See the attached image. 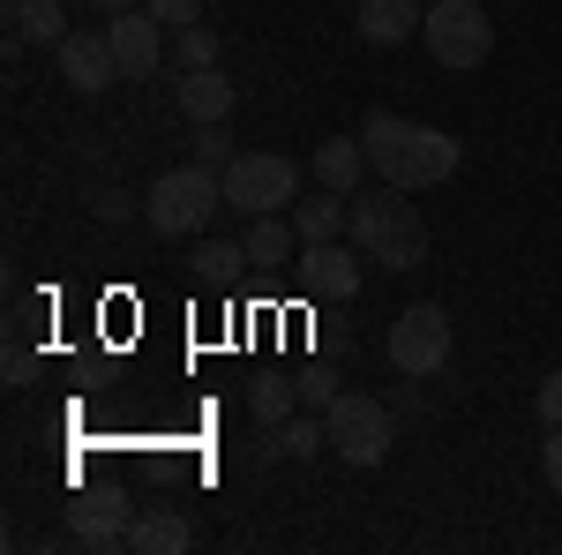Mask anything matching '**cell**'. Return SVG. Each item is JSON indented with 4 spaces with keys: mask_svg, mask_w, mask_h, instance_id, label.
<instances>
[{
    "mask_svg": "<svg viewBox=\"0 0 562 555\" xmlns=\"http://www.w3.org/2000/svg\"><path fill=\"white\" fill-rule=\"evenodd\" d=\"M360 143H368V166L383 173L390 188H405V196L442 188L450 173L465 166V151H458L450 135L428 129V121H405V113H368V121H360Z\"/></svg>",
    "mask_w": 562,
    "mask_h": 555,
    "instance_id": "6da1fadb",
    "label": "cell"
},
{
    "mask_svg": "<svg viewBox=\"0 0 562 555\" xmlns=\"http://www.w3.org/2000/svg\"><path fill=\"white\" fill-rule=\"evenodd\" d=\"M352 248L383 270H420L428 263V218L405 203V188H375V196H352Z\"/></svg>",
    "mask_w": 562,
    "mask_h": 555,
    "instance_id": "7a4b0ae2",
    "label": "cell"
},
{
    "mask_svg": "<svg viewBox=\"0 0 562 555\" xmlns=\"http://www.w3.org/2000/svg\"><path fill=\"white\" fill-rule=\"evenodd\" d=\"M225 211V173L211 166H166L150 180V196H143V218H150V233H166V241H195L211 218Z\"/></svg>",
    "mask_w": 562,
    "mask_h": 555,
    "instance_id": "3957f363",
    "label": "cell"
},
{
    "mask_svg": "<svg viewBox=\"0 0 562 555\" xmlns=\"http://www.w3.org/2000/svg\"><path fill=\"white\" fill-rule=\"evenodd\" d=\"M301 203V166L293 158H278V151H240L233 166H225V211L240 218H278Z\"/></svg>",
    "mask_w": 562,
    "mask_h": 555,
    "instance_id": "277c9868",
    "label": "cell"
},
{
    "mask_svg": "<svg viewBox=\"0 0 562 555\" xmlns=\"http://www.w3.org/2000/svg\"><path fill=\"white\" fill-rule=\"evenodd\" d=\"M323 428H330V451L346 466H383L390 443H397V421H390L383 398H360V390H338L323 406Z\"/></svg>",
    "mask_w": 562,
    "mask_h": 555,
    "instance_id": "5b68a950",
    "label": "cell"
},
{
    "mask_svg": "<svg viewBox=\"0 0 562 555\" xmlns=\"http://www.w3.org/2000/svg\"><path fill=\"white\" fill-rule=\"evenodd\" d=\"M420 38H428V53L442 68H480V60L495 53V15H487L480 0H435Z\"/></svg>",
    "mask_w": 562,
    "mask_h": 555,
    "instance_id": "8992f818",
    "label": "cell"
},
{
    "mask_svg": "<svg viewBox=\"0 0 562 555\" xmlns=\"http://www.w3.org/2000/svg\"><path fill=\"white\" fill-rule=\"evenodd\" d=\"M383 353H390L397 376H442V368H450V315H442L435 300H413V308L390 323Z\"/></svg>",
    "mask_w": 562,
    "mask_h": 555,
    "instance_id": "52a82bcc",
    "label": "cell"
},
{
    "mask_svg": "<svg viewBox=\"0 0 562 555\" xmlns=\"http://www.w3.org/2000/svg\"><path fill=\"white\" fill-rule=\"evenodd\" d=\"M360 248H338V241H301L293 256V278H301L307 300H352L360 293Z\"/></svg>",
    "mask_w": 562,
    "mask_h": 555,
    "instance_id": "ba28073f",
    "label": "cell"
},
{
    "mask_svg": "<svg viewBox=\"0 0 562 555\" xmlns=\"http://www.w3.org/2000/svg\"><path fill=\"white\" fill-rule=\"evenodd\" d=\"M105 45L121 60V84H150L158 76V53H166V23L150 8H128V15H105Z\"/></svg>",
    "mask_w": 562,
    "mask_h": 555,
    "instance_id": "9c48e42d",
    "label": "cell"
},
{
    "mask_svg": "<svg viewBox=\"0 0 562 555\" xmlns=\"http://www.w3.org/2000/svg\"><path fill=\"white\" fill-rule=\"evenodd\" d=\"M53 68H60V84L76 90V98H98V90L121 84V60H113L105 31H68V38L53 45Z\"/></svg>",
    "mask_w": 562,
    "mask_h": 555,
    "instance_id": "30bf717a",
    "label": "cell"
},
{
    "mask_svg": "<svg viewBox=\"0 0 562 555\" xmlns=\"http://www.w3.org/2000/svg\"><path fill=\"white\" fill-rule=\"evenodd\" d=\"M128 525H135V511L121 496H76L68 503V541L76 548H128Z\"/></svg>",
    "mask_w": 562,
    "mask_h": 555,
    "instance_id": "8fae6325",
    "label": "cell"
},
{
    "mask_svg": "<svg viewBox=\"0 0 562 555\" xmlns=\"http://www.w3.org/2000/svg\"><path fill=\"white\" fill-rule=\"evenodd\" d=\"M180 113H188V129H203V121H225L233 113V84H225V68H188L173 84Z\"/></svg>",
    "mask_w": 562,
    "mask_h": 555,
    "instance_id": "7c38bea8",
    "label": "cell"
},
{
    "mask_svg": "<svg viewBox=\"0 0 562 555\" xmlns=\"http://www.w3.org/2000/svg\"><path fill=\"white\" fill-rule=\"evenodd\" d=\"M352 23H360V38H368V45H405L420 23H428V8H420V0H360Z\"/></svg>",
    "mask_w": 562,
    "mask_h": 555,
    "instance_id": "4fadbf2b",
    "label": "cell"
},
{
    "mask_svg": "<svg viewBox=\"0 0 562 555\" xmlns=\"http://www.w3.org/2000/svg\"><path fill=\"white\" fill-rule=\"evenodd\" d=\"M248 270H285V263L301 256V233H293V211H278V218H248Z\"/></svg>",
    "mask_w": 562,
    "mask_h": 555,
    "instance_id": "5bb4252c",
    "label": "cell"
},
{
    "mask_svg": "<svg viewBox=\"0 0 562 555\" xmlns=\"http://www.w3.org/2000/svg\"><path fill=\"white\" fill-rule=\"evenodd\" d=\"M360 173H375L360 135H330V143L315 151V180H323V188H338V196H352V188H360Z\"/></svg>",
    "mask_w": 562,
    "mask_h": 555,
    "instance_id": "9a60e30c",
    "label": "cell"
},
{
    "mask_svg": "<svg viewBox=\"0 0 562 555\" xmlns=\"http://www.w3.org/2000/svg\"><path fill=\"white\" fill-rule=\"evenodd\" d=\"M195 541V525L180 511H135V525H128V548L135 555H180Z\"/></svg>",
    "mask_w": 562,
    "mask_h": 555,
    "instance_id": "2e32d148",
    "label": "cell"
},
{
    "mask_svg": "<svg viewBox=\"0 0 562 555\" xmlns=\"http://www.w3.org/2000/svg\"><path fill=\"white\" fill-rule=\"evenodd\" d=\"M346 225H352V196H338V188H323V196L293 203V233H301V241H338Z\"/></svg>",
    "mask_w": 562,
    "mask_h": 555,
    "instance_id": "e0dca14e",
    "label": "cell"
},
{
    "mask_svg": "<svg viewBox=\"0 0 562 555\" xmlns=\"http://www.w3.org/2000/svg\"><path fill=\"white\" fill-rule=\"evenodd\" d=\"M8 31L31 45H60L68 38V8L60 0H8Z\"/></svg>",
    "mask_w": 562,
    "mask_h": 555,
    "instance_id": "ac0fdd59",
    "label": "cell"
},
{
    "mask_svg": "<svg viewBox=\"0 0 562 555\" xmlns=\"http://www.w3.org/2000/svg\"><path fill=\"white\" fill-rule=\"evenodd\" d=\"M293 398H301V384H285V376H256V384H248V413H256L262 428H285V421H293Z\"/></svg>",
    "mask_w": 562,
    "mask_h": 555,
    "instance_id": "d6986e66",
    "label": "cell"
},
{
    "mask_svg": "<svg viewBox=\"0 0 562 555\" xmlns=\"http://www.w3.org/2000/svg\"><path fill=\"white\" fill-rule=\"evenodd\" d=\"M270 451H285V458H315V451H330V428L293 413L285 428H270Z\"/></svg>",
    "mask_w": 562,
    "mask_h": 555,
    "instance_id": "ffe728a7",
    "label": "cell"
},
{
    "mask_svg": "<svg viewBox=\"0 0 562 555\" xmlns=\"http://www.w3.org/2000/svg\"><path fill=\"white\" fill-rule=\"evenodd\" d=\"M188 158H195V166H211V173H225L240 151H225V121H203V129L188 135Z\"/></svg>",
    "mask_w": 562,
    "mask_h": 555,
    "instance_id": "44dd1931",
    "label": "cell"
},
{
    "mask_svg": "<svg viewBox=\"0 0 562 555\" xmlns=\"http://www.w3.org/2000/svg\"><path fill=\"white\" fill-rule=\"evenodd\" d=\"M173 38H180V76H188V68H217V31L211 23H188Z\"/></svg>",
    "mask_w": 562,
    "mask_h": 555,
    "instance_id": "7402d4cb",
    "label": "cell"
},
{
    "mask_svg": "<svg viewBox=\"0 0 562 555\" xmlns=\"http://www.w3.org/2000/svg\"><path fill=\"white\" fill-rule=\"evenodd\" d=\"M240 263H248L240 241H203V248H195V270H203V278H233Z\"/></svg>",
    "mask_w": 562,
    "mask_h": 555,
    "instance_id": "603a6c76",
    "label": "cell"
},
{
    "mask_svg": "<svg viewBox=\"0 0 562 555\" xmlns=\"http://www.w3.org/2000/svg\"><path fill=\"white\" fill-rule=\"evenodd\" d=\"M166 31H188V23H203V0H143Z\"/></svg>",
    "mask_w": 562,
    "mask_h": 555,
    "instance_id": "cb8c5ba5",
    "label": "cell"
},
{
    "mask_svg": "<svg viewBox=\"0 0 562 555\" xmlns=\"http://www.w3.org/2000/svg\"><path fill=\"white\" fill-rule=\"evenodd\" d=\"M532 413H540V428H562V368L540 384V398H532Z\"/></svg>",
    "mask_w": 562,
    "mask_h": 555,
    "instance_id": "d4e9b609",
    "label": "cell"
},
{
    "mask_svg": "<svg viewBox=\"0 0 562 555\" xmlns=\"http://www.w3.org/2000/svg\"><path fill=\"white\" fill-rule=\"evenodd\" d=\"M540 473H548V488L562 496V428H548V443H540Z\"/></svg>",
    "mask_w": 562,
    "mask_h": 555,
    "instance_id": "484cf974",
    "label": "cell"
},
{
    "mask_svg": "<svg viewBox=\"0 0 562 555\" xmlns=\"http://www.w3.org/2000/svg\"><path fill=\"white\" fill-rule=\"evenodd\" d=\"M98 218H105V225H121V218H135V196H121V188H105V196H98Z\"/></svg>",
    "mask_w": 562,
    "mask_h": 555,
    "instance_id": "4316f807",
    "label": "cell"
},
{
    "mask_svg": "<svg viewBox=\"0 0 562 555\" xmlns=\"http://www.w3.org/2000/svg\"><path fill=\"white\" fill-rule=\"evenodd\" d=\"M301 398H307V406H330V398H338V384H330L323 368H307V376H301Z\"/></svg>",
    "mask_w": 562,
    "mask_h": 555,
    "instance_id": "83f0119b",
    "label": "cell"
},
{
    "mask_svg": "<svg viewBox=\"0 0 562 555\" xmlns=\"http://www.w3.org/2000/svg\"><path fill=\"white\" fill-rule=\"evenodd\" d=\"M83 15H128V8H143V0H76Z\"/></svg>",
    "mask_w": 562,
    "mask_h": 555,
    "instance_id": "f1b7e54d",
    "label": "cell"
}]
</instances>
